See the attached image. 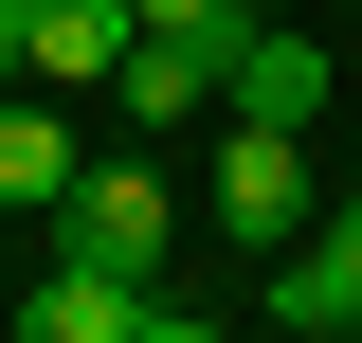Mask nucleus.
Instances as JSON below:
<instances>
[{"instance_id": "nucleus-1", "label": "nucleus", "mask_w": 362, "mask_h": 343, "mask_svg": "<svg viewBox=\"0 0 362 343\" xmlns=\"http://www.w3.org/2000/svg\"><path fill=\"white\" fill-rule=\"evenodd\" d=\"M199 199H218V235H235V253H290V235L326 217L308 127H272V109H218V181H199Z\"/></svg>"}, {"instance_id": "nucleus-2", "label": "nucleus", "mask_w": 362, "mask_h": 343, "mask_svg": "<svg viewBox=\"0 0 362 343\" xmlns=\"http://www.w3.org/2000/svg\"><path fill=\"white\" fill-rule=\"evenodd\" d=\"M163 235H181V181H163V163H73V181H54V253L163 271Z\"/></svg>"}, {"instance_id": "nucleus-3", "label": "nucleus", "mask_w": 362, "mask_h": 343, "mask_svg": "<svg viewBox=\"0 0 362 343\" xmlns=\"http://www.w3.org/2000/svg\"><path fill=\"white\" fill-rule=\"evenodd\" d=\"M18 343H181V307H163V271L54 253V289H18Z\"/></svg>"}, {"instance_id": "nucleus-4", "label": "nucleus", "mask_w": 362, "mask_h": 343, "mask_svg": "<svg viewBox=\"0 0 362 343\" xmlns=\"http://www.w3.org/2000/svg\"><path fill=\"white\" fill-rule=\"evenodd\" d=\"M254 271H272V289H254V325H290V343H326V325L362 307V199H326L308 235H290V253H254Z\"/></svg>"}, {"instance_id": "nucleus-5", "label": "nucleus", "mask_w": 362, "mask_h": 343, "mask_svg": "<svg viewBox=\"0 0 362 343\" xmlns=\"http://www.w3.org/2000/svg\"><path fill=\"white\" fill-rule=\"evenodd\" d=\"M218 54L235 37H163V18H145L127 73H109V109H127V127H199V109H218Z\"/></svg>"}, {"instance_id": "nucleus-6", "label": "nucleus", "mask_w": 362, "mask_h": 343, "mask_svg": "<svg viewBox=\"0 0 362 343\" xmlns=\"http://www.w3.org/2000/svg\"><path fill=\"white\" fill-rule=\"evenodd\" d=\"M218 109H272V127H326V54H308V37H272V18H235V54H218Z\"/></svg>"}, {"instance_id": "nucleus-7", "label": "nucleus", "mask_w": 362, "mask_h": 343, "mask_svg": "<svg viewBox=\"0 0 362 343\" xmlns=\"http://www.w3.org/2000/svg\"><path fill=\"white\" fill-rule=\"evenodd\" d=\"M73 163H90V145L54 127V90L18 73V90H0V217H54V181H73Z\"/></svg>"}, {"instance_id": "nucleus-8", "label": "nucleus", "mask_w": 362, "mask_h": 343, "mask_svg": "<svg viewBox=\"0 0 362 343\" xmlns=\"http://www.w3.org/2000/svg\"><path fill=\"white\" fill-rule=\"evenodd\" d=\"M127 18H163V37H235V0H127Z\"/></svg>"}, {"instance_id": "nucleus-9", "label": "nucleus", "mask_w": 362, "mask_h": 343, "mask_svg": "<svg viewBox=\"0 0 362 343\" xmlns=\"http://www.w3.org/2000/svg\"><path fill=\"white\" fill-rule=\"evenodd\" d=\"M18 73H37V0H0V90H18Z\"/></svg>"}, {"instance_id": "nucleus-10", "label": "nucleus", "mask_w": 362, "mask_h": 343, "mask_svg": "<svg viewBox=\"0 0 362 343\" xmlns=\"http://www.w3.org/2000/svg\"><path fill=\"white\" fill-rule=\"evenodd\" d=\"M344 343H362V307H344Z\"/></svg>"}]
</instances>
